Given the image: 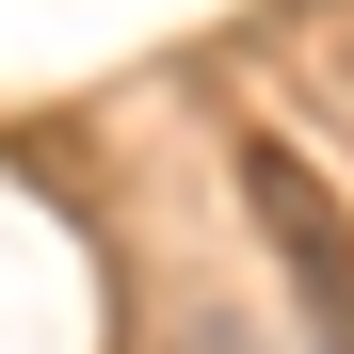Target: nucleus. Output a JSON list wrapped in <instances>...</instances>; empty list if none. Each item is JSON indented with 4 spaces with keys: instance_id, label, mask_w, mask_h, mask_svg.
<instances>
[{
    "instance_id": "f257e3e1",
    "label": "nucleus",
    "mask_w": 354,
    "mask_h": 354,
    "mask_svg": "<svg viewBox=\"0 0 354 354\" xmlns=\"http://www.w3.org/2000/svg\"><path fill=\"white\" fill-rule=\"evenodd\" d=\"M242 209L274 225V258H290V290H306V338L322 354H354V209H338V177L306 161V145H242Z\"/></svg>"
}]
</instances>
